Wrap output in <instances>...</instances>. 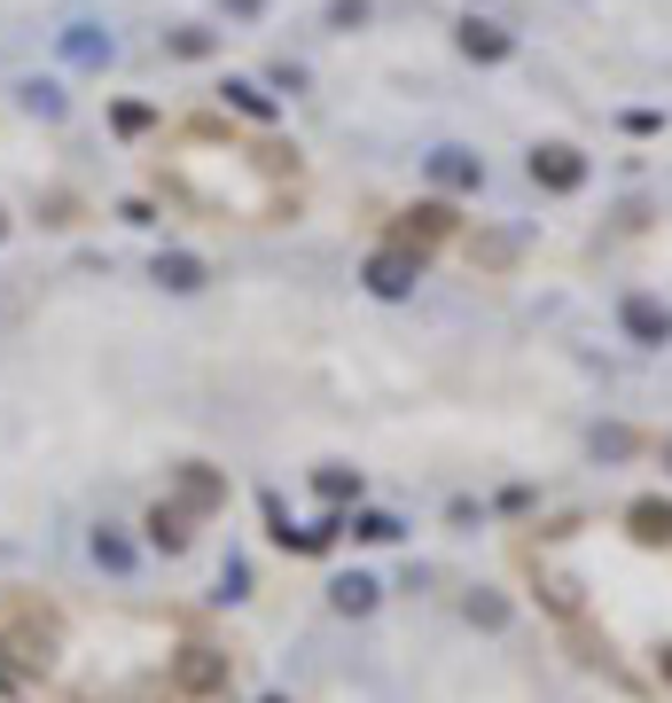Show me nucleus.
I'll use <instances>...</instances> for the list:
<instances>
[{"instance_id": "nucleus-1", "label": "nucleus", "mask_w": 672, "mask_h": 703, "mask_svg": "<svg viewBox=\"0 0 672 703\" xmlns=\"http://www.w3.org/2000/svg\"><path fill=\"white\" fill-rule=\"evenodd\" d=\"M0 664L55 703H204L227 688L212 626L141 602H71L47 586H0Z\"/></svg>"}, {"instance_id": "nucleus-2", "label": "nucleus", "mask_w": 672, "mask_h": 703, "mask_svg": "<svg viewBox=\"0 0 672 703\" xmlns=\"http://www.w3.org/2000/svg\"><path fill=\"white\" fill-rule=\"evenodd\" d=\"M149 188L164 204H181L188 219H219V227H274L305 204V164L290 141L250 133L242 118L219 110H188L156 133L149 149Z\"/></svg>"}]
</instances>
